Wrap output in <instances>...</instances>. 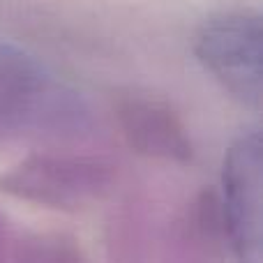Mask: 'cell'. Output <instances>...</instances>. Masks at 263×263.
I'll use <instances>...</instances> for the list:
<instances>
[{
    "label": "cell",
    "instance_id": "8992f818",
    "mask_svg": "<svg viewBox=\"0 0 263 263\" xmlns=\"http://www.w3.org/2000/svg\"><path fill=\"white\" fill-rule=\"evenodd\" d=\"M0 240H3V229H0Z\"/></svg>",
    "mask_w": 263,
    "mask_h": 263
},
{
    "label": "cell",
    "instance_id": "6da1fadb",
    "mask_svg": "<svg viewBox=\"0 0 263 263\" xmlns=\"http://www.w3.org/2000/svg\"><path fill=\"white\" fill-rule=\"evenodd\" d=\"M90 132L77 90L37 55L0 40V150L23 143H69Z\"/></svg>",
    "mask_w": 263,
    "mask_h": 263
},
{
    "label": "cell",
    "instance_id": "3957f363",
    "mask_svg": "<svg viewBox=\"0 0 263 263\" xmlns=\"http://www.w3.org/2000/svg\"><path fill=\"white\" fill-rule=\"evenodd\" d=\"M194 55L229 95L261 109V14L254 7H229L205 16L196 28Z\"/></svg>",
    "mask_w": 263,
    "mask_h": 263
},
{
    "label": "cell",
    "instance_id": "5b68a950",
    "mask_svg": "<svg viewBox=\"0 0 263 263\" xmlns=\"http://www.w3.org/2000/svg\"><path fill=\"white\" fill-rule=\"evenodd\" d=\"M114 118L125 143L141 157L180 166L194 159V143L182 118L159 97L141 92L118 95Z\"/></svg>",
    "mask_w": 263,
    "mask_h": 263
},
{
    "label": "cell",
    "instance_id": "7a4b0ae2",
    "mask_svg": "<svg viewBox=\"0 0 263 263\" xmlns=\"http://www.w3.org/2000/svg\"><path fill=\"white\" fill-rule=\"evenodd\" d=\"M116 176V164L106 157L37 148L0 173V192L26 203L74 213L104 199L114 190Z\"/></svg>",
    "mask_w": 263,
    "mask_h": 263
},
{
    "label": "cell",
    "instance_id": "277c9868",
    "mask_svg": "<svg viewBox=\"0 0 263 263\" xmlns=\"http://www.w3.org/2000/svg\"><path fill=\"white\" fill-rule=\"evenodd\" d=\"M261 185V134L250 129L227 150L222 166V196H217L224 233L238 263H263Z\"/></svg>",
    "mask_w": 263,
    "mask_h": 263
}]
</instances>
